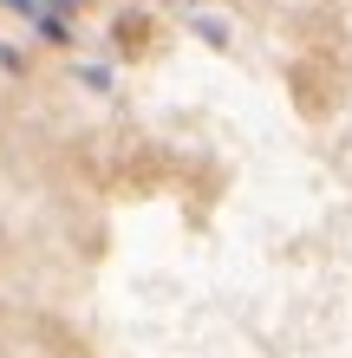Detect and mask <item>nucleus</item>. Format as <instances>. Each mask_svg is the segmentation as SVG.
I'll list each match as a JSON object with an SVG mask.
<instances>
[{
	"mask_svg": "<svg viewBox=\"0 0 352 358\" xmlns=\"http://www.w3.org/2000/svg\"><path fill=\"white\" fill-rule=\"evenodd\" d=\"M111 52L118 59H150L157 52V13H143V7H124L118 20H111Z\"/></svg>",
	"mask_w": 352,
	"mask_h": 358,
	"instance_id": "1",
	"label": "nucleus"
}]
</instances>
